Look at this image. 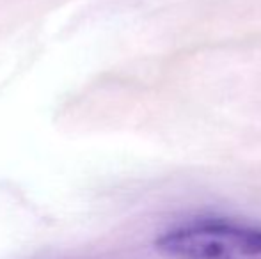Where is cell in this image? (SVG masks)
I'll return each instance as SVG.
<instances>
[{"label": "cell", "instance_id": "6da1fadb", "mask_svg": "<svg viewBox=\"0 0 261 259\" xmlns=\"http://www.w3.org/2000/svg\"><path fill=\"white\" fill-rule=\"evenodd\" d=\"M169 259H261V224L233 217H196L178 222L155 240Z\"/></svg>", "mask_w": 261, "mask_h": 259}]
</instances>
